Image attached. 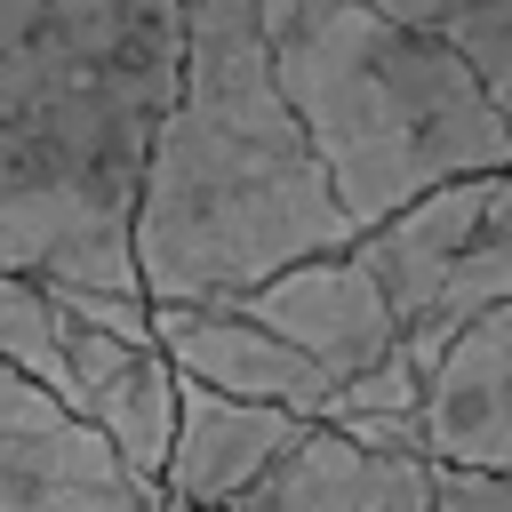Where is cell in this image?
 <instances>
[{
  "mask_svg": "<svg viewBox=\"0 0 512 512\" xmlns=\"http://www.w3.org/2000/svg\"><path fill=\"white\" fill-rule=\"evenodd\" d=\"M480 216H488V176H456V184L408 200L400 216H384L376 232H360V264L384 280L400 328H416V320L440 312V296H448V280H456Z\"/></svg>",
  "mask_w": 512,
  "mask_h": 512,
  "instance_id": "obj_11",
  "label": "cell"
},
{
  "mask_svg": "<svg viewBox=\"0 0 512 512\" xmlns=\"http://www.w3.org/2000/svg\"><path fill=\"white\" fill-rule=\"evenodd\" d=\"M64 352H72V384L64 400L144 472L160 480L168 472V448H176V416H184V376L160 344H136V336H112V328H88L64 312Z\"/></svg>",
  "mask_w": 512,
  "mask_h": 512,
  "instance_id": "obj_7",
  "label": "cell"
},
{
  "mask_svg": "<svg viewBox=\"0 0 512 512\" xmlns=\"http://www.w3.org/2000/svg\"><path fill=\"white\" fill-rule=\"evenodd\" d=\"M0 512H168V488L144 480L64 392L0 360Z\"/></svg>",
  "mask_w": 512,
  "mask_h": 512,
  "instance_id": "obj_4",
  "label": "cell"
},
{
  "mask_svg": "<svg viewBox=\"0 0 512 512\" xmlns=\"http://www.w3.org/2000/svg\"><path fill=\"white\" fill-rule=\"evenodd\" d=\"M424 432L440 464L512 472V304L480 312L424 384Z\"/></svg>",
  "mask_w": 512,
  "mask_h": 512,
  "instance_id": "obj_10",
  "label": "cell"
},
{
  "mask_svg": "<svg viewBox=\"0 0 512 512\" xmlns=\"http://www.w3.org/2000/svg\"><path fill=\"white\" fill-rule=\"evenodd\" d=\"M280 88L360 232L456 176H512V128L480 72L360 0H264Z\"/></svg>",
  "mask_w": 512,
  "mask_h": 512,
  "instance_id": "obj_3",
  "label": "cell"
},
{
  "mask_svg": "<svg viewBox=\"0 0 512 512\" xmlns=\"http://www.w3.org/2000/svg\"><path fill=\"white\" fill-rule=\"evenodd\" d=\"M0 360H16L24 376H40L48 392L72 384V352H64V312L48 296V280L8 272L0 264Z\"/></svg>",
  "mask_w": 512,
  "mask_h": 512,
  "instance_id": "obj_13",
  "label": "cell"
},
{
  "mask_svg": "<svg viewBox=\"0 0 512 512\" xmlns=\"http://www.w3.org/2000/svg\"><path fill=\"white\" fill-rule=\"evenodd\" d=\"M424 384H432V376L408 360V344H392V360H376L368 376L336 384L328 424H344V416H424Z\"/></svg>",
  "mask_w": 512,
  "mask_h": 512,
  "instance_id": "obj_15",
  "label": "cell"
},
{
  "mask_svg": "<svg viewBox=\"0 0 512 512\" xmlns=\"http://www.w3.org/2000/svg\"><path fill=\"white\" fill-rule=\"evenodd\" d=\"M448 48L480 72V88L496 96V112L512 128V0H480L472 16H456L448 24Z\"/></svg>",
  "mask_w": 512,
  "mask_h": 512,
  "instance_id": "obj_14",
  "label": "cell"
},
{
  "mask_svg": "<svg viewBox=\"0 0 512 512\" xmlns=\"http://www.w3.org/2000/svg\"><path fill=\"white\" fill-rule=\"evenodd\" d=\"M320 424H328V416H320ZM344 432H352L360 448H384V456H432L424 416H344Z\"/></svg>",
  "mask_w": 512,
  "mask_h": 512,
  "instance_id": "obj_17",
  "label": "cell"
},
{
  "mask_svg": "<svg viewBox=\"0 0 512 512\" xmlns=\"http://www.w3.org/2000/svg\"><path fill=\"white\" fill-rule=\"evenodd\" d=\"M184 88V0H0V264L144 296L136 200Z\"/></svg>",
  "mask_w": 512,
  "mask_h": 512,
  "instance_id": "obj_1",
  "label": "cell"
},
{
  "mask_svg": "<svg viewBox=\"0 0 512 512\" xmlns=\"http://www.w3.org/2000/svg\"><path fill=\"white\" fill-rule=\"evenodd\" d=\"M232 312L264 320L272 336H288L304 360H320L336 384L368 376L376 360H392V344L408 336L384 280L360 264V248H336V256H304L288 272H272L264 288L232 296Z\"/></svg>",
  "mask_w": 512,
  "mask_h": 512,
  "instance_id": "obj_5",
  "label": "cell"
},
{
  "mask_svg": "<svg viewBox=\"0 0 512 512\" xmlns=\"http://www.w3.org/2000/svg\"><path fill=\"white\" fill-rule=\"evenodd\" d=\"M360 248L272 56L264 0H184V88L152 136L136 272L152 304H232L304 256Z\"/></svg>",
  "mask_w": 512,
  "mask_h": 512,
  "instance_id": "obj_2",
  "label": "cell"
},
{
  "mask_svg": "<svg viewBox=\"0 0 512 512\" xmlns=\"http://www.w3.org/2000/svg\"><path fill=\"white\" fill-rule=\"evenodd\" d=\"M496 304H512V176H488V216H480V232H472V248H464V264H456L440 312L400 336L408 360L432 376V368L448 360V344H456L480 312H496Z\"/></svg>",
  "mask_w": 512,
  "mask_h": 512,
  "instance_id": "obj_12",
  "label": "cell"
},
{
  "mask_svg": "<svg viewBox=\"0 0 512 512\" xmlns=\"http://www.w3.org/2000/svg\"><path fill=\"white\" fill-rule=\"evenodd\" d=\"M312 416L296 408H272V400H232L216 384H192L184 376V416H176V448H168V504H216L232 512L296 440H304Z\"/></svg>",
  "mask_w": 512,
  "mask_h": 512,
  "instance_id": "obj_9",
  "label": "cell"
},
{
  "mask_svg": "<svg viewBox=\"0 0 512 512\" xmlns=\"http://www.w3.org/2000/svg\"><path fill=\"white\" fill-rule=\"evenodd\" d=\"M232 512H448V504H440V456H384L360 448L344 424H304V440Z\"/></svg>",
  "mask_w": 512,
  "mask_h": 512,
  "instance_id": "obj_8",
  "label": "cell"
},
{
  "mask_svg": "<svg viewBox=\"0 0 512 512\" xmlns=\"http://www.w3.org/2000/svg\"><path fill=\"white\" fill-rule=\"evenodd\" d=\"M168 512H216V504H168Z\"/></svg>",
  "mask_w": 512,
  "mask_h": 512,
  "instance_id": "obj_19",
  "label": "cell"
},
{
  "mask_svg": "<svg viewBox=\"0 0 512 512\" xmlns=\"http://www.w3.org/2000/svg\"><path fill=\"white\" fill-rule=\"evenodd\" d=\"M152 336L176 360V376L216 384L232 400H272V408H296L312 424L336 400V376L320 360H304L288 336H272L264 320H248L232 304H152Z\"/></svg>",
  "mask_w": 512,
  "mask_h": 512,
  "instance_id": "obj_6",
  "label": "cell"
},
{
  "mask_svg": "<svg viewBox=\"0 0 512 512\" xmlns=\"http://www.w3.org/2000/svg\"><path fill=\"white\" fill-rule=\"evenodd\" d=\"M440 504H448V512H512V472L440 464Z\"/></svg>",
  "mask_w": 512,
  "mask_h": 512,
  "instance_id": "obj_16",
  "label": "cell"
},
{
  "mask_svg": "<svg viewBox=\"0 0 512 512\" xmlns=\"http://www.w3.org/2000/svg\"><path fill=\"white\" fill-rule=\"evenodd\" d=\"M360 8H376V16H392V24H408V32L448 40V24H456V16H472L480 0H360Z\"/></svg>",
  "mask_w": 512,
  "mask_h": 512,
  "instance_id": "obj_18",
  "label": "cell"
}]
</instances>
